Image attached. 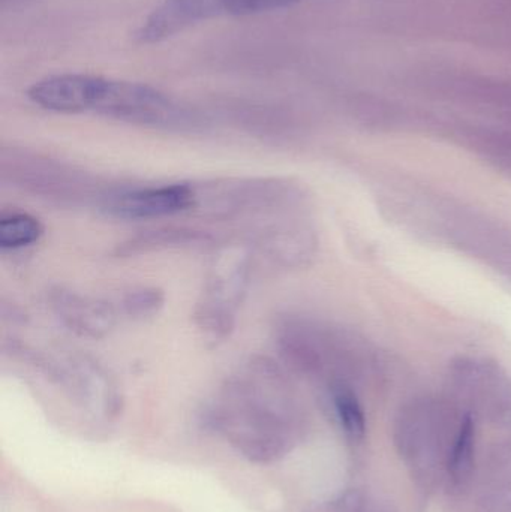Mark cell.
Instances as JSON below:
<instances>
[{"mask_svg": "<svg viewBox=\"0 0 511 512\" xmlns=\"http://www.w3.org/2000/svg\"><path fill=\"white\" fill-rule=\"evenodd\" d=\"M210 421L243 456L269 463L290 451L299 412L281 367L252 357L222 388Z\"/></svg>", "mask_w": 511, "mask_h": 512, "instance_id": "6da1fadb", "label": "cell"}, {"mask_svg": "<svg viewBox=\"0 0 511 512\" xmlns=\"http://www.w3.org/2000/svg\"><path fill=\"white\" fill-rule=\"evenodd\" d=\"M33 104L54 113H93L137 125L174 126L185 122L165 93L147 84L89 74H57L27 90Z\"/></svg>", "mask_w": 511, "mask_h": 512, "instance_id": "7a4b0ae2", "label": "cell"}, {"mask_svg": "<svg viewBox=\"0 0 511 512\" xmlns=\"http://www.w3.org/2000/svg\"><path fill=\"white\" fill-rule=\"evenodd\" d=\"M2 176L14 186L50 200L72 201L86 197L89 183L71 168L29 153L2 155Z\"/></svg>", "mask_w": 511, "mask_h": 512, "instance_id": "3957f363", "label": "cell"}, {"mask_svg": "<svg viewBox=\"0 0 511 512\" xmlns=\"http://www.w3.org/2000/svg\"><path fill=\"white\" fill-rule=\"evenodd\" d=\"M197 203L195 186L188 183L125 189L107 195L102 210L123 221H147L192 212Z\"/></svg>", "mask_w": 511, "mask_h": 512, "instance_id": "277c9868", "label": "cell"}, {"mask_svg": "<svg viewBox=\"0 0 511 512\" xmlns=\"http://www.w3.org/2000/svg\"><path fill=\"white\" fill-rule=\"evenodd\" d=\"M251 270L248 246L240 243L222 246L210 262L203 297L198 303L236 316L248 291Z\"/></svg>", "mask_w": 511, "mask_h": 512, "instance_id": "5b68a950", "label": "cell"}, {"mask_svg": "<svg viewBox=\"0 0 511 512\" xmlns=\"http://www.w3.org/2000/svg\"><path fill=\"white\" fill-rule=\"evenodd\" d=\"M230 17V0H164L135 32L141 44L165 41L195 24Z\"/></svg>", "mask_w": 511, "mask_h": 512, "instance_id": "8992f818", "label": "cell"}, {"mask_svg": "<svg viewBox=\"0 0 511 512\" xmlns=\"http://www.w3.org/2000/svg\"><path fill=\"white\" fill-rule=\"evenodd\" d=\"M48 300L54 315L78 336L102 339L116 327L117 309L108 301L65 288L53 289Z\"/></svg>", "mask_w": 511, "mask_h": 512, "instance_id": "52a82bcc", "label": "cell"}, {"mask_svg": "<svg viewBox=\"0 0 511 512\" xmlns=\"http://www.w3.org/2000/svg\"><path fill=\"white\" fill-rule=\"evenodd\" d=\"M57 375L89 408L98 411L113 408L117 399L113 379L92 358L83 355L69 357L57 364Z\"/></svg>", "mask_w": 511, "mask_h": 512, "instance_id": "ba28073f", "label": "cell"}, {"mask_svg": "<svg viewBox=\"0 0 511 512\" xmlns=\"http://www.w3.org/2000/svg\"><path fill=\"white\" fill-rule=\"evenodd\" d=\"M311 230L299 224H279L263 233L260 248L263 254L285 268L308 264L315 251Z\"/></svg>", "mask_w": 511, "mask_h": 512, "instance_id": "9c48e42d", "label": "cell"}, {"mask_svg": "<svg viewBox=\"0 0 511 512\" xmlns=\"http://www.w3.org/2000/svg\"><path fill=\"white\" fill-rule=\"evenodd\" d=\"M212 242V237L204 231L185 227L158 228V230L143 231L137 236L117 246L116 255L137 256L152 254V252L170 251V249L203 248Z\"/></svg>", "mask_w": 511, "mask_h": 512, "instance_id": "30bf717a", "label": "cell"}, {"mask_svg": "<svg viewBox=\"0 0 511 512\" xmlns=\"http://www.w3.org/2000/svg\"><path fill=\"white\" fill-rule=\"evenodd\" d=\"M44 227L39 219L27 213H11L0 219V248L17 251L39 242Z\"/></svg>", "mask_w": 511, "mask_h": 512, "instance_id": "8fae6325", "label": "cell"}, {"mask_svg": "<svg viewBox=\"0 0 511 512\" xmlns=\"http://www.w3.org/2000/svg\"><path fill=\"white\" fill-rule=\"evenodd\" d=\"M332 402L342 429L353 441H362L366 433V418L356 394L344 384L332 387Z\"/></svg>", "mask_w": 511, "mask_h": 512, "instance_id": "7c38bea8", "label": "cell"}, {"mask_svg": "<svg viewBox=\"0 0 511 512\" xmlns=\"http://www.w3.org/2000/svg\"><path fill=\"white\" fill-rule=\"evenodd\" d=\"M474 447H476V427L471 417H465L456 436L455 445L449 459V471L455 481H464L473 471Z\"/></svg>", "mask_w": 511, "mask_h": 512, "instance_id": "4fadbf2b", "label": "cell"}, {"mask_svg": "<svg viewBox=\"0 0 511 512\" xmlns=\"http://www.w3.org/2000/svg\"><path fill=\"white\" fill-rule=\"evenodd\" d=\"M164 291L153 286H141L126 292L120 300V312L131 319H146L158 315L164 307Z\"/></svg>", "mask_w": 511, "mask_h": 512, "instance_id": "5bb4252c", "label": "cell"}, {"mask_svg": "<svg viewBox=\"0 0 511 512\" xmlns=\"http://www.w3.org/2000/svg\"><path fill=\"white\" fill-rule=\"evenodd\" d=\"M302 2H306V0H231L230 17L279 11V9L291 8V6L299 5Z\"/></svg>", "mask_w": 511, "mask_h": 512, "instance_id": "9a60e30c", "label": "cell"}]
</instances>
